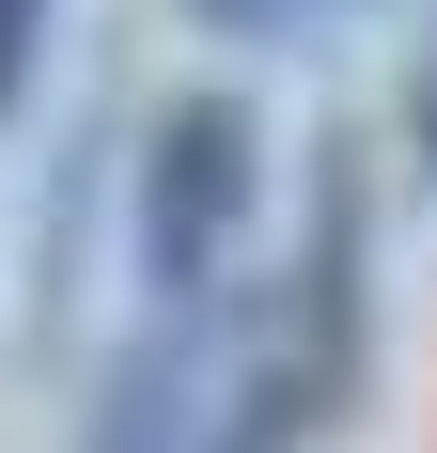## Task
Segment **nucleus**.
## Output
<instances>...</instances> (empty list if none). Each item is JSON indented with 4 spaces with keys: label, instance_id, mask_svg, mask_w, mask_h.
Returning a JSON list of instances; mask_svg holds the SVG:
<instances>
[{
    "label": "nucleus",
    "instance_id": "nucleus-1",
    "mask_svg": "<svg viewBox=\"0 0 437 453\" xmlns=\"http://www.w3.org/2000/svg\"><path fill=\"white\" fill-rule=\"evenodd\" d=\"M344 391H359V219L328 188L312 266L141 313V344L110 360V407H94V453H312Z\"/></svg>",
    "mask_w": 437,
    "mask_h": 453
},
{
    "label": "nucleus",
    "instance_id": "nucleus-5",
    "mask_svg": "<svg viewBox=\"0 0 437 453\" xmlns=\"http://www.w3.org/2000/svg\"><path fill=\"white\" fill-rule=\"evenodd\" d=\"M406 126H422V173H437V94H422V110H406Z\"/></svg>",
    "mask_w": 437,
    "mask_h": 453
},
{
    "label": "nucleus",
    "instance_id": "nucleus-3",
    "mask_svg": "<svg viewBox=\"0 0 437 453\" xmlns=\"http://www.w3.org/2000/svg\"><path fill=\"white\" fill-rule=\"evenodd\" d=\"M47 32H63V0H0V126L32 110V79H47Z\"/></svg>",
    "mask_w": 437,
    "mask_h": 453
},
{
    "label": "nucleus",
    "instance_id": "nucleus-2",
    "mask_svg": "<svg viewBox=\"0 0 437 453\" xmlns=\"http://www.w3.org/2000/svg\"><path fill=\"white\" fill-rule=\"evenodd\" d=\"M250 188H265V126L234 94H172L157 141H141V203H126V250H141V297H157V313H188V297L234 281Z\"/></svg>",
    "mask_w": 437,
    "mask_h": 453
},
{
    "label": "nucleus",
    "instance_id": "nucleus-4",
    "mask_svg": "<svg viewBox=\"0 0 437 453\" xmlns=\"http://www.w3.org/2000/svg\"><path fill=\"white\" fill-rule=\"evenodd\" d=\"M218 32H281V16H297V0H203Z\"/></svg>",
    "mask_w": 437,
    "mask_h": 453
}]
</instances>
